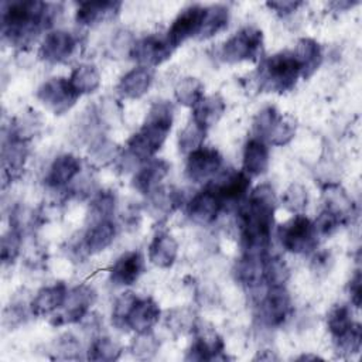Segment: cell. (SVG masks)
Here are the masks:
<instances>
[{"mask_svg":"<svg viewBox=\"0 0 362 362\" xmlns=\"http://www.w3.org/2000/svg\"><path fill=\"white\" fill-rule=\"evenodd\" d=\"M276 195L269 184L256 187L240 206L238 223L243 253L267 255L274 223Z\"/></svg>","mask_w":362,"mask_h":362,"instance_id":"obj_1","label":"cell"},{"mask_svg":"<svg viewBox=\"0 0 362 362\" xmlns=\"http://www.w3.org/2000/svg\"><path fill=\"white\" fill-rule=\"evenodd\" d=\"M61 4L37 0H17L1 3V34L16 47L33 42L41 30L49 28L58 14Z\"/></svg>","mask_w":362,"mask_h":362,"instance_id":"obj_2","label":"cell"},{"mask_svg":"<svg viewBox=\"0 0 362 362\" xmlns=\"http://www.w3.org/2000/svg\"><path fill=\"white\" fill-rule=\"evenodd\" d=\"M174 120V105L168 100L154 102L140 127L127 140V154L134 161H147L164 144Z\"/></svg>","mask_w":362,"mask_h":362,"instance_id":"obj_3","label":"cell"},{"mask_svg":"<svg viewBox=\"0 0 362 362\" xmlns=\"http://www.w3.org/2000/svg\"><path fill=\"white\" fill-rule=\"evenodd\" d=\"M300 76L298 64L293 52L281 51L266 57L256 69V82L262 92L284 93L291 90Z\"/></svg>","mask_w":362,"mask_h":362,"instance_id":"obj_4","label":"cell"},{"mask_svg":"<svg viewBox=\"0 0 362 362\" xmlns=\"http://www.w3.org/2000/svg\"><path fill=\"white\" fill-rule=\"evenodd\" d=\"M277 236L281 246L291 253L305 255L314 252L318 243V235L314 223L307 216L297 214L288 222L279 226Z\"/></svg>","mask_w":362,"mask_h":362,"instance_id":"obj_5","label":"cell"},{"mask_svg":"<svg viewBox=\"0 0 362 362\" xmlns=\"http://www.w3.org/2000/svg\"><path fill=\"white\" fill-rule=\"evenodd\" d=\"M263 48V34L259 28L247 25L228 38L222 48L221 57L228 64L256 59Z\"/></svg>","mask_w":362,"mask_h":362,"instance_id":"obj_6","label":"cell"},{"mask_svg":"<svg viewBox=\"0 0 362 362\" xmlns=\"http://www.w3.org/2000/svg\"><path fill=\"white\" fill-rule=\"evenodd\" d=\"M96 300V291L88 284H79L68 290L64 304L55 311L49 322L55 327L75 324L88 317L90 307Z\"/></svg>","mask_w":362,"mask_h":362,"instance_id":"obj_7","label":"cell"},{"mask_svg":"<svg viewBox=\"0 0 362 362\" xmlns=\"http://www.w3.org/2000/svg\"><path fill=\"white\" fill-rule=\"evenodd\" d=\"M81 95L74 89L68 78L52 76L37 89V99L54 115L66 113Z\"/></svg>","mask_w":362,"mask_h":362,"instance_id":"obj_8","label":"cell"},{"mask_svg":"<svg viewBox=\"0 0 362 362\" xmlns=\"http://www.w3.org/2000/svg\"><path fill=\"white\" fill-rule=\"evenodd\" d=\"M293 314L291 297L286 286L267 287L259 303V318L263 325L277 328L287 322Z\"/></svg>","mask_w":362,"mask_h":362,"instance_id":"obj_9","label":"cell"},{"mask_svg":"<svg viewBox=\"0 0 362 362\" xmlns=\"http://www.w3.org/2000/svg\"><path fill=\"white\" fill-rule=\"evenodd\" d=\"M192 332L194 341L187 352V361H225L228 358L222 337L212 325L197 321Z\"/></svg>","mask_w":362,"mask_h":362,"instance_id":"obj_10","label":"cell"},{"mask_svg":"<svg viewBox=\"0 0 362 362\" xmlns=\"http://www.w3.org/2000/svg\"><path fill=\"white\" fill-rule=\"evenodd\" d=\"M28 157L27 140L16 136L10 129L3 134L1 143V175L6 182L17 180L25 165Z\"/></svg>","mask_w":362,"mask_h":362,"instance_id":"obj_11","label":"cell"},{"mask_svg":"<svg viewBox=\"0 0 362 362\" xmlns=\"http://www.w3.org/2000/svg\"><path fill=\"white\" fill-rule=\"evenodd\" d=\"M174 51L167 34H150L140 40H136L130 57L137 61L141 66H157L167 61Z\"/></svg>","mask_w":362,"mask_h":362,"instance_id":"obj_12","label":"cell"},{"mask_svg":"<svg viewBox=\"0 0 362 362\" xmlns=\"http://www.w3.org/2000/svg\"><path fill=\"white\" fill-rule=\"evenodd\" d=\"M222 163L223 158L216 148L202 146L188 154L185 174L192 182H204L221 170Z\"/></svg>","mask_w":362,"mask_h":362,"instance_id":"obj_13","label":"cell"},{"mask_svg":"<svg viewBox=\"0 0 362 362\" xmlns=\"http://www.w3.org/2000/svg\"><path fill=\"white\" fill-rule=\"evenodd\" d=\"M204 13L205 7L201 4L187 6L178 13L167 33V37L174 48L191 37H198L204 20Z\"/></svg>","mask_w":362,"mask_h":362,"instance_id":"obj_14","label":"cell"},{"mask_svg":"<svg viewBox=\"0 0 362 362\" xmlns=\"http://www.w3.org/2000/svg\"><path fill=\"white\" fill-rule=\"evenodd\" d=\"M208 187L212 188L225 208L226 205L240 202L246 197L250 187V177L245 171L229 170Z\"/></svg>","mask_w":362,"mask_h":362,"instance_id":"obj_15","label":"cell"},{"mask_svg":"<svg viewBox=\"0 0 362 362\" xmlns=\"http://www.w3.org/2000/svg\"><path fill=\"white\" fill-rule=\"evenodd\" d=\"M76 45L78 41L74 34L65 30H52L44 37L38 55L41 59L51 64L64 62L74 54Z\"/></svg>","mask_w":362,"mask_h":362,"instance_id":"obj_16","label":"cell"},{"mask_svg":"<svg viewBox=\"0 0 362 362\" xmlns=\"http://www.w3.org/2000/svg\"><path fill=\"white\" fill-rule=\"evenodd\" d=\"M223 209L222 202L212 191L211 187L204 188L198 194L192 197V199L187 205L188 218L199 225L212 223L219 212Z\"/></svg>","mask_w":362,"mask_h":362,"instance_id":"obj_17","label":"cell"},{"mask_svg":"<svg viewBox=\"0 0 362 362\" xmlns=\"http://www.w3.org/2000/svg\"><path fill=\"white\" fill-rule=\"evenodd\" d=\"M144 272V257L137 250L123 253L110 267V281L115 286L126 287L134 284Z\"/></svg>","mask_w":362,"mask_h":362,"instance_id":"obj_18","label":"cell"},{"mask_svg":"<svg viewBox=\"0 0 362 362\" xmlns=\"http://www.w3.org/2000/svg\"><path fill=\"white\" fill-rule=\"evenodd\" d=\"M170 171V164L163 158H150L144 161L141 167L136 171L133 177V188H136L139 192L148 195L156 188L160 187L161 181L167 177Z\"/></svg>","mask_w":362,"mask_h":362,"instance_id":"obj_19","label":"cell"},{"mask_svg":"<svg viewBox=\"0 0 362 362\" xmlns=\"http://www.w3.org/2000/svg\"><path fill=\"white\" fill-rule=\"evenodd\" d=\"M81 173V160L71 154L64 153L55 157L45 175V184L49 188H64L74 181Z\"/></svg>","mask_w":362,"mask_h":362,"instance_id":"obj_20","label":"cell"},{"mask_svg":"<svg viewBox=\"0 0 362 362\" xmlns=\"http://www.w3.org/2000/svg\"><path fill=\"white\" fill-rule=\"evenodd\" d=\"M120 7L122 3L113 0L82 1L76 8L75 20L81 25H96L116 17Z\"/></svg>","mask_w":362,"mask_h":362,"instance_id":"obj_21","label":"cell"},{"mask_svg":"<svg viewBox=\"0 0 362 362\" xmlns=\"http://www.w3.org/2000/svg\"><path fill=\"white\" fill-rule=\"evenodd\" d=\"M322 209L335 215L342 225H346L354 215L352 198L339 184L328 182L322 187Z\"/></svg>","mask_w":362,"mask_h":362,"instance_id":"obj_22","label":"cell"},{"mask_svg":"<svg viewBox=\"0 0 362 362\" xmlns=\"http://www.w3.org/2000/svg\"><path fill=\"white\" fill-rule=\"evenodd\" d=\"M66 286L62 281L45 286L37 291V294L30 301L31 314L35 317L54 314L61 308L66 297Z\"/></svg>","mask_w":362,"mask_h":362,"instance_id":"obj_23","label":"cell"},{"mask_svg":"<svg viewBox=\"0 0 362 362\" xmlns=\"http://www.w3.org/2000/svg\"><path fill=\"white\" fill-rule=\"evenodd\" d=\"M153 82V69L139 65L124 74L116 85V92L123 99H139L150 88Z\"/></svg>","mask_w":362,"mask_h":362,"instance_id":"obj_24","label":"cell"},{"mask_svg":"<svg viewBox=\"0 0 362 362\" xmlns=\"http://www.w3.org/2000/svg\"><path fill=\"white\" fill-rule=\"evenodd\" d=\"M116 236V225L112 219L100 221L88 225L85 235L81 240L82 252L86 255H96L105 250Z\"/></svg>","mask_w":362,"mask_h":362,"instance_id":"obj_25","label":"cell"},{"mask_svg":"<svg viewBox=\"0 0 362 362\" xmlns=\"http://www.w3.org/2000/svg\"><path fill=\"white\" fill-rule=\"evenodd\" d=\"M267 255L243 253L235 266V276L249 290L264 284V259Z\"/></svg>","mask_w":362,"mask_h":362,"instance_id":"obj_26","label":"cell"},{"mask_svg":"<svg viewBox=\"0 0 362 362\" xmlns=\"http://www.w3.org/2000/svg\"><path fill=\"white\" fill-rule=\"evenodd\" d=\"M161 315V310L158 304L151 297L137 298L136 304L133 305L126 325L127 328L139 332L151 331V328L158 322Z\"/></svg>","mask_w":362,"mask_h":362,"instance_id":"obj_27","label":"cell"},{"mask_svg":"<svg viewBox=\"0 0 362 362\" xmlns=\"http://www.w3.org/2000/svg\"><path fill=\"white\" fill-rule=\"evenodd\" d=\"M243 171L249 177H259L264 174L269 168V147L267 143L257 139L250 137L243 147Z\"/></svg>","mask_w":362,"mask_h":362,"instance_id":"obj_28","label":"cell"},{"mask_svg":"<svg viewBox=\"0 0 362 362\" xmlns=\"http://www.w3.org/2000/svg\"><path fill=\"white\" fill-rule=\"evenodd\" d=\"M293 55L300 68V76L308 79L322 62L321 45L313 38H300L296 44Z\"/></svg>","mask_w":362,"mask_h":362,"instance_id":"obj_29","label":"cell"},{"mask_svg":"<svg viewBox=\"0 0 362 362\" xmlns=\"http://www.w3.org/2000/svg\"><path fill=\"white\" fill-rule=\"evenodd\" d=\"M147 211L157 219L170 216L181 204V194L178 189L167 185H160L147 195Z\"/></svg>","mask_w":362,"mask_h":362,"instance_id":"obj_30","label":"cell"},{"mask_svg":"<svg viewBox=\"0 0 362 362\" xmlns=\"http://www.w3.org/2000/svg\"><path fill=\"white\" fill-rule=\"evenodd\" d=\"M178 255L177 240L167 232H157L148 245V260L161 269L174 264Z\"/></svg>","mask_w":362,"mask_h":362,"instance_id":"obj_31","label":"cell"},{"mask_svg":"<svg viewBox=\"0 0 362 362\" xmlns=\"http://www.w3.org/2000/svg\"><path fill=\"white\" fill-rule=\"evenodd\" d=\"M226 105L221 95H209L204 96L194 107H192V120L197 122L204 129L212 127L225 113Z\"/></svg>","mask_w":362,"mask_h":362,"instance_id":"obj_32","label":"cell"},{"mask_svg":"<svg viewBox=\"0 0 362 362\" xmlns=\"http://www.w3.org/2000/svg\"><path fill=\"white\" fill-rule=\"evenodd\" d=\"M68 79H69L71 85L74 86V89L79 95L92 93L100 85L99 71L93 64H89V62H83V64L76 65L72 69L71 76Z\"/></svg>","mask_w":362,"mask_h":362,"instance_id":"obj_33","label":"cell"},{"mask_svg":"<svg viewBox=\"0 0 362 362\" xmlns=\"http://www.w3.org/2000/svg\"><path fill=\"white\" fill-rule=\"evenodd\" d=\"M229 23V8L225 4H212L205 7L202 25L198 38H209L226 28Z\"/></svg>","mask_w":362,"mask_h":362,"instance_id":"obj_34","label":"cell"},{"mask_svg":"<svg viewBox=\"0 0 362 362\" xmlns=\"http://www.w3.org/2000/svg\"><path fill=\"white\" fill-rule=\"evenodd\" d=\"M116 205V195L110 189L99 191L90 201L86 212V223L92 225L100 221L112 219Z\"/></svg>","mask_w":362,"mask_h":362,"instance_id":"obj_35","label":"cell"},{"mask_svg":"<svg viewBox=\"0 0 362 362\" xmlns=\"http://www.w3.org/2000/svg\"><path fill=\"white\" fill-rule=\"evenodd\" d=\"M174 95L178 103L182 106L194 107L204 98V85L194 76L182 78L174 88Z\"/></svg>","mask_w":362,"mask_h":362,"instance_id":"obj_36","label":"cell"},{"mask_svg":"<svg viewBox=\"0 0 362 362\" xmlns=\"http://www.w3.org/2000/svg\"><path fill=\"white\" fill-rule=\"evenodd\" d=\"M122 355L120 345L109 337H98L90 342L88 349V359L96 362H112Z\"/></svg>","mask_w":362,"mask_h":362,"instance_id":"obj_37","label":"cell"},{"mask_svg":"<svg viewBox=\"0 0 362 362\" xmlns=\"http://www.w3.org/2000/svg\"><path fill=\"white\" fill-rule=\"evenodd\" d=\"M297 130V123L291 116H279L277 120L273 123L272 129L266 136V143L272 146H286L288 144Z\"/></svg>","mask_w":362,"mask_h":362,"instance_id":"obj_38","label":"cell"},{"mask_svg":"<svg viewBox=\"0 0 362 362\" xmlns=\"http://www.w3.org/2000/svg\"><path fill=\"white\" fill-rule=\"evenodd\" d=\"M206 136V129L199 126L192 119L185 124V127L178 134V147L184 154H189L194 150L202 147Z\"/></svg>","mask_w":362,"mask_h":362,"instance_id":"obj_39","label":"cell"},{"mask_svg":"<svg viewBox=\"0 0 362 362\" xmlns=\"http://www.w3.org/2000/svg\"><path fill=\"white\" fill-rule=\"evenodd\" d=\"M352 324V311L349 305L335 304L329 308L327 314V327L332 338H337L341 334H344L346 329L351 328Z\"/></svg>","mask_w":362,"mask_h":362,"instance_id":"obj_40","label":"cell"},{"mask_svg":"<svg viewBox=\"0 0 362 362\" xmlns=\"http://www.w3.org/2000/svg\"><path fill=\"white\" fill-rule=\"evenodd\" d=\"M290 277V269L279 256H266L264 259V283L267 287L286 286Z\"/></svg>","mask_w":362,"mask_h":362,"instance_id":"obj_41","label":"cell"},{"mask_svg":"<svg viewBox=\"0 0 362 362\" xmlns=\"http://www.w3.org/2000/svg\"><path fill=\"white\" fill-rule=\"evenodd\" d=\"M335 349L339 356H352L359 352L362 345V328L359 324L354 322L349 329H346L339 337L334 338Z\"/></svg>","mask_w":362,"mask_h":362,"instance_id":"obj_42","label":"cell"},{"mask_svg":"<svg viewBox=\"0 0 362 362\" xmlns=\"http://www.w3.org/2000/svg\"><path fill=\"white\" fill-rule=\"evenodd\" d=\"M21 233H23V230H20L18 228L10 226V229L1 236L0 259H1V263L4 266L14 263V260L18 257L20 250H21V245H23Z\"/></svg>","mask_w":362,"mask_h":362,"instance_id":"obj_43","label":"cell"},{"mask_svg":"<svg viewBox=\"0 0 362 362\" xmlns=\"http://www.w3.org/2000/svg\"><path fill=\"white\" fill-rule=\"evenodd\" d=\"M117 146L103 137H98L93 140L89 148V161L98 167L106 165L112 163L117 157Z\"/></svg>","mask_w":362,"mask_h":362,"instance_id":"obj_44","label":"cell"},{"mask_svg":"<svg viewBox=\"0 0 362 362\" xmlns=\"http://www.w3.org/2000/svg\"><path fill=\"white\" fill-rule=\"evenodd\" d=\"M160 348V342L151 331L139 332L130 344V352L137 359H151Z\"/></svg>","mask_w":362,"mask_h":362,"instance_id":"obj_45","label":"cell"},{"mask_svg":"<svg viewBox=\"0 0 362 362\" xmlns=\"http://www.w3.org/2000/svg\"><path fill=\"white\" fill-rule=\"evenodd\" d=\"M281 204L293 214H301L308 204V192L305 187L298 182H293L281 195Z\"/></svg>","mask_w":362,"mask_h":362,"instance_id":"obj_46","label":"cell"},{"mask_svg":"<svg viewBox=\"0 0 362 362\" xmlns=\"http://www.w3.org/2000/svg\"><path fill=\"white\" fill-rule=\"evenodd\" d=\"M137 298L139 297L132 291H124L116 298L113 308H112V322L115 327H117L120 329L127 328L126 321H127V317H129L133 305L136 304Z\"/></svg>","mask_w":362,"mask_h":362,"instance_id":"obj_47","label":"cell"},{"mask_svg":"<svg viewBox=\"0 0 362 362\" xmlns=\"http://www.w3.org/2000/svg\"><path fill=\"white\" fill-rule=\"evenodd\" d=\"M197 324L195 314L189 308H175L168 313L167 327L175 334H185L194 329Z\"/></svg>","mask_w":362,"mask_h":362,"instance_id":"obj_48","label":"cell"},{"mask_svg":"<svg viewBox=\"0 0 362 362\" xmlns=\"http://www.w3.org/2000/svg\"><path fill=\"white\" fill-rule=\"evenodd\" d=\"M51 352L57 359H76L79 358L81 344L72 334H62L54 341Z\"/></svg>","mask_w":362,"mask_h":362,"instance_id":"obj_49","label":"cell"},{"mask_svg":"<svg viewBox=\"0 0 362 362\" xmlns=\"http://www.w3.org/2000/svg\"><path fill=\"white\" fill-rule=\"evenodd\" d=\"M279 116H280V113L274 106H266V107L260 109L256 113L255 119H253V134H255V137L264 141L269 130L272 129L273 123L277 120Z\"/></svg>","mask_w":362,"mask_h":362,"instance_id":"obj_50","label":"cell"},{"mask_svg":"<svg viewBox=\"0 0 362 362\" xmlns=\"http://www.w3.org/2000/svg\"><path fill=\"white\" fill-rule=\"evenodd\" d=\"M313 223H314V228H315V232L318 236H329L339 226H342L341 221L335 215H332L331 212H328L325 209H322L320 212V215L317 216V219Z\"/></svg>","mask_w":362,"mask_h":362,"instance_id":"obj_51","label":"cell"},{"mask_svg":"<svg viewBox=\"0 0 362 362\" xmlns=\"http://www.w3.org/2000/svg\"><path fill=\"white\" fill-rule=\"evenodd\" d=\"M303 3L301 1H294V0H274V1H267L266 6L276 11L280 16H288L294 13Z\"/></svg>","mask_w":362,"mask_h":362,"instance_id":"obj_52","label":"cell"},{"mask_svg":"<svg viewBox=\"0 0 362 362\" xmlns=\"http://www.w3.org/2000/svg\"><path fill=\"white\" fill-rule=\"evenodd\" d=\"M348 291H349V297H351V303L359 308L361 307V301H362V277H361V272L356 270L355 274L352 276L349 286H348Z\"/></svg>","mask_w":362,"mask_h":362,"instance_id":"obj_53","label":"cell"},{"mask_svg":"<svg viewBox=\"0 0 362 362\" xmlns=\"http://www.w3.org/2000/svg\"><path fill=\"white\" fill-rule=\"evenodd\" d=\"M313 260H314V264H315V270H321V269H327L328 262L331 260V257L327 252H321V253H315Z\"/></svg>","mask_w":362,"mask_h":362,"instance_id":"obj_54","label":"cell"},{"mask_svg":"<svg viewBox=\"0 0 362 362\" xmlns=\"http://www.w3.org/2000/svg\"><path fill=\"white\" fill-rule=\"evenodd\" d=\"M257 359H260V361H276V359H279V358H277V355H274L272 351H269L267 355L264 354V351H262V352H259V354L255 356V361H257Z\"/></svg>","mask_w":362,"mask_h":362,"instance_id":"obj_55","label":"cell"},{"mask_svg":"<svg viewBox=\"0 0 362 362\" xmlns=\"http://www.w3.org/2000/svg\"><path fill=\"white\" fill-rule=\"evenodd\" d=\"M354 4H356V1H335V3H332L331 6H335L338 10H344V8H348V7H352Z\"/></svg>","mask_w":362,"mask_h":362,"instance_id":"obj_56","label":"cell"},{"mask_svg":"<svg viewBox=\"0 0 362 362\" xmlns=\"http://www.w3.org/2000/svg\"><path fill=\"white\" fill-rule=\"evenodd\" d=\"M298 361H308V359H314V361H317V359H320V356H317V355H301L300 358H297Z\"/></svg>","mask_w":362,"mask_h":362,"instance_id":"obj_57","label":"cell"}]
</instances>
